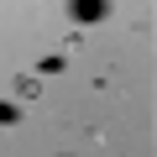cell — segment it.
I'll list each match as a JSON object with an SVG mask.
<instances>
[{"instance_id": "2", "label": "cell", "mask_w": 157, "mask_h": 157, "mask_svg": "<svg viewBox=\"0 0 157 157\" xmlns=\"http://www.w3.org/2000/svg\"><path fill=\"white\" fill-rule=\"evenodd\" d=\"M37 89H42V84H37V73H21V78H16V94H21V100H32Z\"/></svg>"}, {"instance_id": "3", "label": "cell", "mask_w": 157, "mask_h": 157, "mask_svg": "<svg viewBox=\"0 0 157 157\" xmlns=\"http://www.w3.org/2000/svg\"><path fill=\"white\" fill-rule=\"evenodd\" d=\"M16 115H21V110H16V105H11V100H0V126H11V121H16Z\"/></svg>"}, {"instance_id": "1", "label": "cell", "mask_w": 157, "mask_h": 157, "mask_svg": "<svg viewBox=\"0 0 157 157\" xmlns=\"http://www.w3.org/2000/svg\"><path fill=\"white\" fill-rule=\"evenodd\" d=\"M68 11H73V21H100L105 0H68Z\"/></svg>"}]
</instances>
